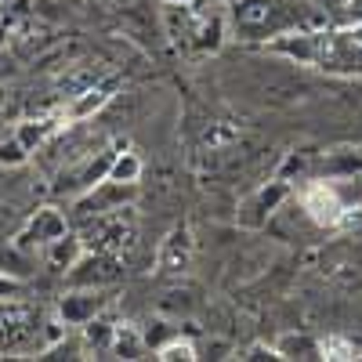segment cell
Returning a JSON list of instances; mask_svg holds the SVG:
<instances>
[{
	"mask_svg": "<svg viewBox=\"0 0 362 362\" xmlns=\"http://www.w3.org/2000/svg\"><path fill=\"white\" fill-rule=\"evenodd\" d=\"M163 33L167 40L192 58L218 54L228 37V18L218 4H170L163 0Z\"/></svg>",
	"mask_w": 362,
	"mask_h": 362,
	"instance_id": "obj_2",
	"label": "cell"
},
{
	"mask_svg": "<svg viewBox=\"0 0 362 362\" xmlns=\"http://www.w3.org/2000/svg\"><path fill=\"white\" fill-rule=\"evenodd\" d=\"M315 4H319L326 15H341V11L348 8V0H315Z\"/></svg>",
	"mask_w": 362,
	"mask_h": 362,
	"instance_id": "obj_28",
	"label": "cell"
},
{
	"mask_svg": "<svg viewBox=\"0 0 362 362\" xmlns=\"http://www.w3.org/2000/svg\"><path fill=\"white\" fill-rule=\"evenodd\" d=\"M243 358H250V362H264V358H272V362H279V351H276V344H254Z\"/></svg>",
	"mask_w": 362,
	"mask_h": 362,
	"instance_id": "obj_24",
	"label": "cell"
},
{
	"mask_svg": "<svg viewBox=\"0 0 362 362\" xmlns=\"http://www.w3.org/2000/svg\"><path fill=\"white\" fill-rule=\"evenodd\" d=\"M4 102H8V90H4V87H0V109H4Z\"/></svg>",
	"mask_w": 362,
	"mask_h": 362,
	"instance_id": "obj_30",
	"label": "cell"
},
{
	"mask_svg": "<svg viewBox=\"0 0 362 362\" xmlns=\"http://www.w3.org/2000/svg\"><path fill=\"white\" fill-rule=\"evenodd\" d=\"M112 329H116V322H109L105 312L95 315V319L83 326V351H109V344H112Z\"/></svg>",
	"mask_w": 362,
	"mask_h": 362,
	"instance_id": "obj_19",
	"label": "cell"
},
{
	"mask_svg": "<svg viewBox=\"0 0 362 362\" xmlns=\"http://www.w3.org/2000/svg\"><path fill=\"white\" fill-rule=\"evenodd\" d=\"M112 90H116V80H95V83H87L83 90H76L73 102L66 105V119H90L95 112H102L109 102H112Z\"/></svg>",
	"mask_w": 362,
	"mask_h": 362,
	"instance_id": "obj_12",
	"label": "cell"
},
{
	"mask_svg": "<svg viewBox=\"0 0 362 362\" xmlns=\"http://www.w3.org/2000/svg\"><path fill=\"white\" fill-rule=\"evenodd\" d=\"M25 160H29V153H25V145L15 138V131L8 138H0V167H22Z\"/></svg>",
	"mask_w": 362,
	"mask_h": 362,
	"instance_id": "obj_22",
	"label": "cell"
},
{
	"mask_svg": "<svg viewBox=\"0 0 362 362\" xmlns=\"http://www.w3.org/2000/svg\"><path fill=\"white\" fill-rule=\"evenodd\" d=\"M8 33H11V22L0 15V44H8Z\"/></svg>",
	"mask_w": 362,
	"mask_h": 362,
	"instance_id": "obj_29",
	"label": "cell"
},
{
	"mask_svg": "<svg viewBox=\"0 0 362 362\" xmlns=\"http://www.w3.org/2000/svg\"><path fill=\"white\" fill-rule=\"evenodd\" d=\"M141 170H145L141 156H138V153H131V148L124 145V148H119V153L112 156L109 177H112V181H119V185H138V181H141Z\"/></svg>",
	"mask_w": 362,
	"mask_h": 362,
	"instance_id": "obj_17",
	"label": "cell"
},
{
	"mask_svg": "<svg viewBox=\"0 0 362 362\" xmlns=\"http://www.w3.org/2000/svg\"><path fill=\"white\" fill-rule=\"evenodd\" d=\"M286 196H290L286 177H272L268 185H261V189L243 203V210H239V221H243V225H264V221L286 203Z\"/></svg>",
	"mask_w": 362,
	"mask_h": 362,
	"instance_id": "obj_10",
	"label": "cell"
},
{
	"mask_svg": "<svg viewBox=\"0 0 362 362\" xmlns=\"http://www.w3.org/2000/svg\"><path fill=\"white\" fill-rule=\"evenodd\" d=\"M228 33L243 44H272L293 29H326L329 15L308 0H228Z\"/></svg>",
	"mask_w": 362,
	"mask_h": 362,
	"instance_id": "obj_1",
	"label": "cell"
},
{
	"mask_svg": "<svg viewBox=\"0 0 362 362\" xmlns=\"http://www.w3.org/2000/svg\"><path fill=\"white\" fill-rule=\"evenodd\" d=\"M109 355H116V358H145V355H148V344H145V337H141V329L131 326V322H116Z\"/></svg>",
	"mask_w": 362,
	"mask_h": 362,
	"instance_id": "obj_15",
	"label": "cell"
},
{
	"mask_svg": "<svg viewBox=\"0 0 362 362\" xmlns=\"http://www.w3.org/2000/svg\"><path fill=\"white\" fill-rule=\"evenodd\" d=\"M153 355H156L160 362H196V358H199V348H196L189 337L177 334V337H170L167 344H160Z\"/></svg>",
	"mask_w": 362,
	"mask_h": 362,
	"instance_id": "obj_20",
	"label": "cell"
},
{
	"mask_svg": "<svg viewBox=\"0 0 362 362\" xmlns=\"http://www.w3.org/2000/svg\"><path fill=\"white\" fill-rule=\"evenodd\" d=\"M141 337H145V344H148V351H156L160 344H167L170 337H177V329L167 322V319H153L145 329H141Z\"/></svg>",
	"mask_w": 362,
	"mask_h": 362,
	"instance_id": "obj_23",
	"label": "cell"
},
{
	"mask_svg": "<svg viewBox=\"0 0 362 362\" xmlns=\"http://www.w3.org/2000/svg\"><path fill=\"white\" fill-rule=\"evenodd\" d=\"M80 254H83V239H80V232H66V235H58V239H51V243L44 247V264L51 268V272H66L80 261Z\"/></svg>",
	"mask_w": 362,
	"mask_h": 362,
	"instance_id": "obj_13",
	"label": "cell"
},
{
	"mask_svg": "<svg viewBox=\"0 0 362 362\" xmlns=\"http://www.w3.org/2000/svg\"><path fill=\"white\" fill-rule=\"evenodd\" d=\"M109 308V293L95 290V286H69L62 297H58V319L66 326H87L95 315H102Z\"/></svg>",
	"mask_w": 362,
	"mask_h": 362,
	"instance_id": "obj_7",
	"label": "cell"
},
{
	"mask_svg": "<svg viewBox=\"0 0 362 362\" xmlns=\"http://www.w3.org/2000/svg\"><path fill=\"white\" fill-rule=\"evenodd\" d=\"M341 22H362V0H348V8L341 11Z\"/></svg>",
	"mask_w": 362,
	"mask_h": 362,
	"instance_id": "obj_26",
	"label": "cell"
},
{
	"mask_svg": "<svg viewBox=\"0 0 362 362\" xmlns=\"http://www.w3.org/2000/svg\"><path fill=\"white\" fill-rule=\"evenodd\" d=\"M134 192V185H119V181L112 177H102L98 185H90L87 192L76 196V206H73V214L83 221V218H95V214H105V210H116V206H124V199Z\"/></svg>",
	"mask_w": 362,
	"mask_h": 362,
	"instance_id": "obj_8",
	"label": "cell"
},
{
	"mask_svg": "<svg viewBox=\"0 0 362 362\" xmlns=\"http://www.w3.org/2000/svg\"><path fill=\"white\" fill-rule=\"evenodd\" d=\"M66 232H69V218L62 214V210H58V206H40L37 214H29V218L22 221V228L15 232L11 243H15L22 254H33V250H44L51 239L66 235Z\"/></svg>",
	"mask_w": 362,
	"mask_h": 362,
	"instance_id": "obj_5",
	"label": "cell"
},
{
	"mask_svg": "<svg viewBox=\"0 0 362 362\" xmlns=\"http://www.w3.org/2000/svg\"><path fill=\"white\" fill-rule=\"evenodd\" d=\"M80 239H83V250H105V254L124 257V250H131L138 243L134 210L131 206H116V210H105V214L83 218Z\"/></svg>",
	"mask_w": 362,
	"mask_h": 362,
	"instance_id": "obj_3",
	"label": "cell"
},
{
	"mask_svg": "<svg viewBox=\"0 0 362 362\" xmlns=\"http://www.w3.org/2000/svg\"><path fill=\"white\" fill-rule=\"evenodd\" d=\"M0 272L11 276V279H25L29 276V254H22L15 243L0 247Z\"/></svg>",
	"mask_w": 362,
	"mask_h": 362,
	"instance_id": "obj_21",
	"label": "cell"
},
{
	"mask_svg": "<svg viewBox=\"0 0 362 362\" xmlns=\"http://www.w3.org/2000/svg\"><path fill=\"white\" fill-rule=\"evenodd\" d=\"M276 351L279 358H322V344H315L308 334H283Z\"/></svg>",
	"mask_w": 362,
	"mask_h": 362,
	"instance_id": "obj_18",
	"label": "cell"
},
{
	"mask_svg": "<svg viewBox=\"0 0 362 362\" xmlns=\"http://www.w3.org/2000/svg\"><path fill=\"white\" fill-rule=\"evenodd\" d=\"M11 225H15V206L0 203V235H4V232H11Z\"/></svg>",
	"mask_w": 362,
	"mask_h": 362,
	"instance_id": "obj_27",
	"label": "cell"
},
{
	"mask_svg": "<svg viewBox=\"0 0 362 362\" xmlns=\"http://www.w3.org/2000/svg\"><path fill=\"white\" fill-rule=\"evenodd\" d=\"M124 276V257L119 254H105V250H83L80 261L66 272L69 286H95V290H109Z\"/></svg>",
	"mask_w": 362,
	"mask_h": 362,
	"instance_id": "obj_4",
	"label": "cell"
},
{
	"mask_svg": "<svg viewBox=\"0 0 362 362\" xmlns=\"http://www.w3.org/2000/svg\"><path fill=\"white\" fill-rule=\"evenodd\" d=\"M124 148V141H116L112 148H102V153H90L83 156L80 163H73L69 170H62V181L54 185V192H66V196H80L87 192L90 185H98L102 177H109V167H112V156Z\"/></svg>",
	"mask_w": 362,
	"mask_h": 362,
	"instance_id": "obj_6",
	"label": "cell"
},
{
	"mask_svg": "<svg viewBox=\"0 0 362 362\" xmlns=\"http://www.w3.org/2000/svg\"><path fill=\"white\" fill-rule=\"evenodd\" d=\"M322 174H326L329 181L362 174V148H341V153H329V156L322 160Z\"/></svg>",
	"mask_w": 362,
	"mask_h": 362,
	"instance_id": "obj_16",
	"label": "cell"
},
{
	"mask_svg": "<svg viewBox=\"0 0 362 362\" xmlns=\"http://www.w3.org/2000/svg\"><path fill=\"white\" fill-rule=\"evenodd\" d=\"M300 206H305L308 218L319 221V225H337L344 218V210H348V203L341 199L334 181H315V185H308L305 192H300Z\"/></svg>",
	"mask_w": 362,
	"mask_h": 362,
	"instance_id": "obj_9",
	"label": "cell"
},
{
	"mask_svg": "<svg viewBox=\"0 0 362 362\" xmlns=\"http://www.w3.org/2000/svg\"><path fill=\"white\" fill-rule=\"evenodd\" d=\"M62 119H66V116H29V119H22V124L15 127V138L25 145V153L33 156L37 148H44V141H47L51 134H58Z\"/></svg>",
	"mask_w": 362,
	"mask_h": 362,
	"instance_id": "obj_14",
	"label": "cell"
},
{
	"mask_svg": "<svg viewBox=\"0 0 362 362\" xmlns=\"http://www.w3.org/2000/svg\"><path fill=\"white\" fill-rule=\"evenodd\" d=\"M156 264H160L163 276H181V272L192 264V232H189V225H174L163 235V243L156 250Z\"/></svg>",
	"mask_w": 362,
	"mask_h": 362,
	"instance_id": "obj_11",
	"label": "cell"
},
{
	"mask_svg": "<svg viewBox=\"0 0 362 362\" xmlns=\"http://www.w3.org/2000/svg\"><path fill=\"white\" fill-rule=\"evenodd\" d=\"M18 290H22V279H11V276H4V272H0V300L18 297Z\"/></svg>",
	"mask_w": 362,
	"mask_h": 362,
	"instance_id": "obj_25",
	"label": "cell"
}]
</instances>
